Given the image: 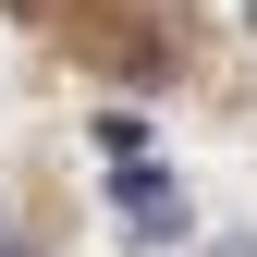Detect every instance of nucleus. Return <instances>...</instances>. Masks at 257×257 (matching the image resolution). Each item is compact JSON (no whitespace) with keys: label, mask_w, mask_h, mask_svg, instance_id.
Returning a JSON list of instances; mask_svg holds the SVG:
<instances>
[{"label":"nucleus","mask_w":257,"mask_h":257,"mask_svg":"<svg viewBox=\"0 0 257 257\" xmlns=\"http://www.w3.org/2000/svg\"><path fill=\"white\" fill-rule=\"evenodd\" d=\"M208 257H257V245H245V233H220V245H208Z\"/></svg>","instance_id":"1"}]
</instances>
